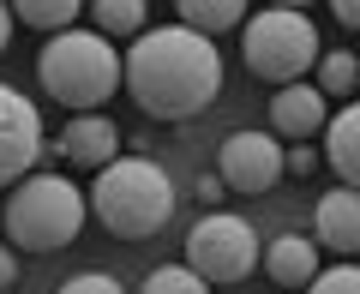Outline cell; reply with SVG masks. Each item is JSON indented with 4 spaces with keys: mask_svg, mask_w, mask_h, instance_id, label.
<instances>
[{
    "mask_svg": "<svg viewBox=\"0 0 360 294\" xmlns=\"http://www.w3.org/2000/svg\"><path fill=\"white\" fill-rule=\"evenodd\" d=\"M127 90L150 120H193L217 103L222 54L210 37H198L186 25L144 30L127 49Z\"/></svg>",
    "mask_w": 360,
    "mask_h": 294,
    "instance_id": "1",
    "label": "cell"
},
{
    "mask_svg": "<svg viewBox=\"0 0 360 294\" xmlns=\"http://www.w3.org/2000/svg\"><path fill=\"white\" fill-rule=\"evenodd\" d=\"M90 217L103 222L115 241H150L174 217V180L150 156H120L90 186Z\"/></svg>",
    "mask_w": 360,
    "mask_h": 294,
    "instance_id": "2",
    "label": "cell"
},
{
    "mask_svg": "<svg viewBox=\"0 0 360 294\" xmlns=\"http://www.w3.org/2000/svg\"><path fill=\"white\" fill-rule=\"evenodd\" d=\"M37 78H42V90H49L60 108H84V115H96V108L120 90L127 60H120L115 42L96 37V30H66V37L42 42Z\"/></svg>",
    "mask_w": 360,
    "mask_h": 294,
    "instance_id": "3",
    "label": "cell"
},
{
    "mask_svg": "<svg viewBox=\"0 0 360 294\" xmlns=\"http://www.w3.org/2000/svg\"><path fill=\"white\" fill-rule=\"evenodd\" d=\"M84 217H90V198L66 174H30L0 205V229H6V241L18 253H60V246H72Z\"/></svg>",
    "mask_w": 360,
    "mask_h": 294,
    "instance_id": "4",
    "label": "cell"
},
{
    "mask_svg": "<svg viewBox=\"0 0 360 294\" xmlns=\"http://www.w3.org/2000/svg\"><path fill=\"white\" fill-rule=\"evenodd\" d=\"M240 60L252 78L288 90V84H307V72L324 60L319 49V25H312L300 6H264L240 25Z\"/></svg>",
    "mask_w": 360,
    "mask_h": 294,
    "instance_id": "5",
    "label": "cell"
},
{
    "mask_svg": "<svg viewBox=\"0 0 360 294\" xmlns=\"http://www.w3.org/2000/svg\"><path fill=\"white\" fill-rule=\"evenodd\" d=\"M186 264H193L210 288H229V282H246L264 264V246H258V234H252L246 217L210 210V217H198L193 234H186Z\"/></svg>",
    "mask_w": 360,
    "mask_h": 294,
    "instance_id": "6",
    "label": "cell"
},
{
    "mask_svg": "<svg viewBox=\"0 0 360 294\" xmlns=\"http://www.w3.org/2000/svg\"><path fill=\"white\" fill-rule=\"evenodd\" d=\"M49 139H42V115L18 96L13 84H0V186L30 180V168L42 162Z\"/></svg>",
    "mask_w": 360,
    "mask_h": 294,
    "instance_id": "7",
    "label": "cell"
},
{
    "mask_svg": "<svg viewBox=\"0 0 360 294\" xmlns=\"http://www.w3.org/2000/svg\"><path fill=\"white\" fill-rule=\"evenodd\" d=\"M217 174L234 192H270L283 180V144L270 132H229L217 151Z\"/></svg>",
    "mask_w": 360,
    "mask_h": 294,
    "instance_id": "8",
    "label": "cell"
},
{
    "mask_svg": "<svg viewBox=\"0 0 360 294\" xmlns=\"http://www.w3.org/2000/svg\"><path fill=\"white\" fill-rule=\"evenodd\" d=\"M270 127L283 132V139H300L307 144L312 132H324L330 127V103H324V90L312 84H288V90H276V103H270Z\"/></svg>",
    "mask_w": 360,
    "mask_h": 294,
    "instance_id": "9",
    "label": "cell"
},
{
    "mask_svg": "<svg viewBox=\"0 0 360 294\" xmlns=\"http://www.w3.org/2000/svg\"><path fill=\"white\" fill-rule=\"evenodd\" d=\"M115 151H120V132H115L108 115H72V127L60 132V156L72 168H96V174H103V168L115 162Z\"/></svg>",
    "mask_w": 360,
    "mask_h": 294,
    "instance_id": "10",
    "label": "cell"
},
{
    "mask_svg": "<svg viewBox=\"0 0 360 294\" xmlns=\"http://www.w3.org/2000/svg\"><path fill=\"white\" fill-rule=\"evenodd\" d=\"M312 241L330 246V253H360V192H354V186H330V192L319 198Z\"/></svg>",
    "mask_w": 360,
    "mask_h": 294,
    "instance_id": "11",
    "label": "cell"
},
{
    "mask_svg": "<svg viewBox=\"0 0 360 294\" xmlns=\"http://www.w3.org/2000/svg\"><path fill=\"white\" fill-rule=\"evenodd\" d=\"M264 276L276 288H312V276H319V241L312 234H276L264 246Z\"/></svg>",
    "mask_w": 360,
    "mask_h": 294,
    "instance_id": "12",
    "label": "cell"
},
{
    "mask_svg": "<svg viewBox=\"0 0 360 294\" xmlns=\"http://www.w3.org/2000/svg\"><path fill=\"white\" fill-rule=\"evenodd\" d=\"M324 162L342 174V186L360 192V103L330 115V127H324Z\"/></svg>",
    "mask_w": 360,
    "mask_h": 294,
    "instance_id": "13",
    "label": "cell"
},
{
    "mask_svg": "<svg viewBox=\"0 0 360 294\" xmlns=\"http://www.w3.org/2000/svg\"><path fill=\"white\" fill-rule=\"evenodd\" d=\"M174 18L186 30H198V37L217 42L222 30H240L246 18H252V6H246V0H174Z\"/></svg>",
    "mask_w": 360,
    "mask_h": 294,
    "instance_id": "14",
    "label": "cell"
},
{
    "mask_svg": "<svg viewBox=\"0 0 360 294\" xmlns=\"http://www.w3.org/2000/svg\"><path fill=\"white\" fill-rule=\"evenodd\" d=\"M90 25H96V37H132L139 42L144 30H150V6H144V0H96V6H90Z\"/></svg>",
    "mask_w": 360,
    "mask_h": 294,
    "instance_id": "15",
    "label": "cell"
},
{
    "mask_svg": "<svg viewBox=\"0 0 360 294\" xmlns=\"http://www.w3.org/2000/svg\"><path fill=\"white\" fill-rule=\"evenodd\" d=\"M90 6L84 0H18L13 18L30 30H49V37H66V30H78V18H84Z\"/></svg>",
    "mask_w": 360,
    "mask_h": 294,
    "instance_id": "16",
    "label": "cell"
},
{
    "mask_svg": "<svg viewBox=\"0 0 360 294\" xmlns=\"http://www.w3.org/2000/svg\"><path fill=\"white\" fill-rule=\"evenodd\" d=\"M319 90H324V103H330V96H354V90H360V54L330 49L319 60Z\"/></svg>",
    "mask_w": 360,
    "mask_h": 294,
    "instance_id": "17",
    "label": "cell"
},
{
    "mask_svg": "<svg viewBox=\"0 0 360 294\" xmlns=\"http://www.w3.org/2000/svg\"><path fill=\"white\" fill-rule=\"evenodd\" d=\"M139 294H210V282L198 276L193 264H162V270H150V276H144Z\"/></svg>",
    "mask_w": 360,
    "mask_h": 294,
    "instance_id": "18",
    "label": "cell"
},
{
    "mask_svg": "<svg viewBox=\"0 0 360 294\" xmlns=\"http://www.w3.org/2000/svg\"><path fill=\"white\" fill-rule=\"evenodd\" d=\"M312 294H360V264H330L312 276Z\"/></svg>",
    "mask_w": 360,
    "mask_h": 294,
    "instance_id": "19",
    "label": "cell"
},
{
    "mask_svg": "<svg viewBox=\"0 0 360 294\" xmlns=\"http://www.w3.org/2000/svg\"><path fill=\"white\" fill-rule=\"evenodd\" d=\"M54 294H127V288H120L108 270H78V276H66Z\"/></svg>",
    "mask_w": 360,
    "mask_h": 294,
    "instance_id": "20",
    "label": "cell"
},
{
    "mask_svg": "<svg viewBox=\"0 0 360 294\" xmlns=\"http://www.w3.org/2000/svg\"><path fill=\"white\" fill-rule=\"evenodd\" d=\"M312 168H319V156H312L307 144H295V151H283V174H295V180H312Z\"/></svg>",
    "mask_w": 360,
    "mask_h": 294,
    "instance_id": "21",
    "label": "cell"
},
{
    "mask_svg": "<svg viewBox=\"0 0 360 294\" xmlns=\"http://www.w3.org/2000/svg\"><path fill=\"white\" fill-rule=\"evenodd\" d=\"M330 13L342 30H360V0H330Z\"/></svg>",
    "mask_w": 360,
    "mask_h": 294,
    "instance_id": "22",
    "label": "cell"
},
{
    "mask_svg": "<svg viewBox=\"0 0 360 294\" xmlns=\"http://www.w3.org/2000/svg\"><path fill=\"white\" fill-rule=\"evenodd\" d=\"M198 205H222V174H198Z\"/></svg>",
    "mask_w": 360,
    "mask_h": 294,
    "instance_id": "23",
    "label": "cell"
},
{
    "mask_svg": "<svg viewBox=\"0 0 360 294\" xmlns=\"http://www.w3.org/2000/svg\"><path fill=\"white\" fill-rule=\"evenodd\" d=\"M13 282H18V253L0 241V288H13Z\"/></svg>",
    "mask_w": 360,
    "mask_h": 294,
    "instance_id": "24",
    "label": "cell"
},
{
    "mask_svg": "<svg viewBox=\"0 0 360 294\" xmlns=\"http://www.w3.org/2000/svg\"><path fill=\"white\" fill-rule=\"evenodd\" d=\"M6 37H13V6H0V49H6Z\"/></svg>",
    "mask_w": 360,
    "mask_h": 294,
    "instance_id": "25",
    "label": "cell"
}]
</instances>
